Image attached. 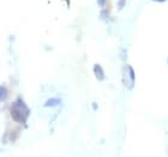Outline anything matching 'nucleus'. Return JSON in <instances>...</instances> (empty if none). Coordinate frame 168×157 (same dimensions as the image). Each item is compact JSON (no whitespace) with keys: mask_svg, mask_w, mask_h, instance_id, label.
<instances>
[{"mask_svg":"<svg viewBox=\"0 0 168 157\" xmlns=\"http://www.w3.org/2000/svg\"><path fill=\"white\" fill-rule=\"evenodd\" d=\"M28 114H29V108L24 104L23 101L18 100L17 102H15V103L12 104L11 115H12L13 120H16V121L23 124V122H25Z\"/></svg>","mask_w":168,"mask_h":157,"instance_id":"1","label":"nucleus"},{"mask_svg":"<svg viewBox=\"0 0 168 157\" xmlns=\"http://www.w3.org/2000/svg\"><path fill=\"white\" fill-rule=\"evenodd\" d=\"M123 83L127 86V89H132L134 83V72L130 65H125L123 68Z\"/></svg>","mask_w":168,"mask_h":157,"instance_id":"2","label":"nucleus"},{"mask_svg":"<svg viewBox=\"0 0 168 157\" xmlns=\"http://www.w3.org/2000/svg\"><path fill=\"white\" fill-rule=\"evenodd\" d=\"M94 73H95V76H96V78L99 79V80H102L103 78H104V73H103V70H102V67H101L100 65H94Z\"/></svg>","mask_w":168,"mask_h":157,"instance_id":"3","label":"nucleus"},{"mask_svg":"<svg viewBox=\"0 0 168 157\" xmlns=\"http://www.w3.org/2000/svg\"><path fill=\"white\" fill-rule=\"evenodd\" d=\"M60 98H49L43 106L44 107H55V106H58V104H60Z\"/></svg>","mask_w":168,"mask_h":157,"instance_id":"4","label":"nucleus"},{"mask_svg":"<svg viewBox=\"0 0 168 157\" xmlns=\"http://www.w3.org/2000/svg\"><path fill=\"white\" fill-rule=\"evenodd\" d=\"M1 100H5V88L1 86Z\"/></svg>","mask_w":168,"mask_h":157,"instance_id":"5","label":"nucleus"},{"mask_svg":"<svg viewBox=\"0 0 168 157\" xmlns=\"http://www.w3.org/2000/svg\"><path fill=\"white\" fill-rule=\"evenodd\" d=\"M104 1H106V0H99V5H100V6H103Z\"/></svg>","mask_w":168,"mask_h":157,"instance_id":"6","label":"nucleus"},{"mask_svg":"<svg viewBox=\"0 0 168 157\" xmlns=\"http://www.w3.org/2000/svg\"><path fill=\"white\" fill-rule=\"evenodd\" d=\"M155 1H165V0H155Z\"/></svg>","mask_w":168,"mask_h":157,"instance_id":"7","label":"nucleus"}]
</instances>
